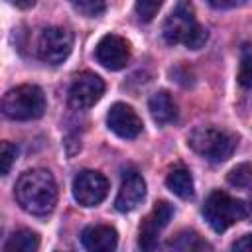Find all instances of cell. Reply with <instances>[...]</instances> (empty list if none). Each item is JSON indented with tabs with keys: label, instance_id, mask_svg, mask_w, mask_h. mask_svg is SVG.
Returning <instances> with one entry per match:
<instances>
[{
	"label": "cell",
	"instance_id": "obj_1",
	"mask_svg": "<svg viewBox=\"0 0 252 252\" xmlns=\"http://www.w3.org/2000/svg\"><path fill=\"white\" fill-rule=\"evenodd\" d=\"M14 193L18 205L35 217L49 215L57 203V185L47 169H30L22 173Z\"/></svg>",
	"mask_w": 252,
	"mask_h": 252
},
{
	"label": "cell",
	"instance_id": "obj_2",
	"mask_svg": "<svg viewBox=\"0 0 252 252\" xmlns=\"http://www.w3.org/2000/svg\"><path fill=\"white\" fill-rule=\"evenodd\" d=\"M163 39L167 43H185L189 49H199L205 45L209 33L203 26L197 24L193 4L189 0H179L171 14L165 18L161 28Z\"/></svg>",
	"mask_w": 252,
	"mask_h": 252
},
{
	"label": "cell",
	"instance_id": "obj_3",
	"mask_svg": "<svg viewBox=\"0 0 252 252\" xmlns=\"http://www.w3.org/2000/svg\"><path fill=\"white\" fill-rule=\"evenodd\" d=\"M2 112L10 120H35L45 112V94L37 85H18L4 94Z\"/></svg>",
	"mask_w": 252,
	"mask_h": 252
},
{
	"label": "cell",
	"instance_id": "obj_4",
	"mask_svg": "<svg viewBox=\"0 0 252 252\" xmlns=\"http://www.w3.org/2000/svg\"><path fill=\"white\" fill-rule=\"evenodd\" d=\"M236 142L238 140L234 134H228V132L213 128V126H199L187 138V144L193 152H197L199 156H203L215 163L228 159L236 148Z\"/></svg>",
	"mask_w": 252,
	"mask_h": 252
},
{
	"label": "cell",
	"instance_id": "obj_5",
	"mask_svg": "<svg viewBox=\"0 0 252 252\" xmlns=\"http://www.w3.org/2000/svg\"><path fill=\"white\" fill-rule=\"evenodd\" d=\"M203 217L215 232H224L234 222L246 219L248 209L242 201L230 197L228 193L213 191L203 205Z\"/></svg>",
	"mask_w": 252,
	"mask_h": 252
},
{
	"label": "cell",
	"instance_id": "obj_6",
	"mask_svg": "<svg viewBox=\"0 0 252 252\" xmlns=\"http://www.w3.org/2000/svg\"><path fill=\"white\" fill-rule=\"evenodd\" d=\"M73 49V35L65 28L49 26L37 37V57L49 65L63 63Z\"/></svg>",
	"mask_w": 252,
	"mask_h": 252
},
{
	"label": "cell",
	"instance_id": "obj_7",
	"mask_svg": "<svg viewBox=\"0 0 252 252\" xmlns=\"http://www.w3.org/2000/svg\"><path fill=\"white\" fill-rule=\"evenodd\" d=\"M108 195V179L100 171L85 169L73 179V197L83 207H94Z\"/></svg>",
	"mask_w": 252,
	"mask_h": 252
},
{
	"label": "cell",
	"instance_id": "obj_8",
	"mask_svg": "<svg viewBox=\"0 0 252 252\" xmlns=\"http://www.w3.org/2000/svg\"><path fill=\"white\" fill-rule=\"evenodd\" d=\"M102 94H104V81L98 75L85 71V73L77 75L75 81L71 83L69 104L77 110H85V108L94 106Z\"/></svg>",
	"mask_w": 252,
	"mask_h": 252
},
{
	"label": "cell",
	"instance_id": "obj_9",
	"mask_svg": "<svg viewBox=\"0 0 252 252\" xmlns=\"http://www.w3.org/2000/svg\"><path fill=\"white\" fill-rule=\"evenodd\" d=\"M94 55H96V61L108 71H120L130 61V45L124 37L116 33H106L96 43Z\"/></svg>",
	"mask_w": 252,
	"mask_h": 252
},
{
	"label": "cell",
	"instance_id": "obj_10",
	"mask_svg": "<svg viewBox=\"0 0 252 252\" xmlns=\"http://www.w3.org/2000/svg\"><path fill=\"white\" fill-rule=\"evenodd\" d=\"M106 124L118 138H124V140L138 138L144 128L138 112L130 104H124V102H114L110 106L106 114Z\"/></svg>",
	"mask_w": 252,
	"mask_h": 252
},
{
	"label": "cell",
	"instance_id": "obj_11",
	"mask_svg": "<svg viewBox=\"0 0 252 252\" xmlns=\"http://www.w3.org/2000/svg\"><path fill=\"white\" fill-rule=\"evenodd\" d=\"M173 217V207L167 201H158L152 209V213L144 219L142 226H140V238L138 244L144 250H152L158 244V236L159 232L169 224Z\"/></svg>",
	"mask_w": 252,
	"mask_h": 252
},
{
	"label": "cell",
	"instance_id": "obj_12",
	"mask_svg": "<svg viewBox=\"0 0 252 252\" xmlns=\"http://www.w3.org/2000/svg\"><path fill=\"white\" fill-rule=\"evenodd\" d=\"M144 197H146V181L142 179V175L126 173L120 183L118 195L114 199V207L120 213H128V211H134L144 201Z\"/></svg>",
	"mask_w": 252,
	"mask_h": 252
},
{
	"label": "cell",
	"instance_id": "obj_13",
	"mask_svg": "<svg viewBox=\"0 0 252 252\" xmlns=\"http://www.w3.org/2000/svg\"><path fill=\"white\" fill-rule=\"evenodd\" d=\"M81 242L91 252H108V250L116 248L118 234L108 224H91L83 230Z\"/></svg>",
	"mask_w": 252,
	"mask_h": 252
},
{
	"label": "cell",
	"instance_id": "obj_14",
	"mask_svg": "<svg viewBox=\"0 0 252 252\" xmlns=\"http://www.w3.org/2000/svg\"><path fill=\"white\" fill-rule=\"evenodd\" d=\"M148 108H150V114L152 118L158 122V124H169L177 118V106L171 98L169 93L165 91H159V93H154L148 100Z\"/></svg>",
	"mask_w": 252,
	"mask_h": 252
},
{
	"label": "cell",
	"instance_id": "obj_15",
	"mask_svg": "<svg viewBox=\"0 0 252 252\" xmlns=\"http://www.w3.org/2000/svg\"><path fill=\"white\" fill-rule=\"evenodd\" d=\"M165 185L173 195H177L181 199H191L193 197V177L185 167L171 169L165 177Z\"/></svg>",
	"mask_w": 252,
	"mask_h": 252
},
{
	"label": "cell",
	"instance_id": "obj_16",
	"mask_svg": "<svg viewBox=\"0 0 252 252\" xmlns=\"http://www.w3.org/2000/svg\"><path fill=\"white\" fill-rule=\"evenodd\" d=\"M39 248V236L33 230L20 228L4 242V252H33Z\"/></svg>",
	"mask_w": 252,
	"mask_h": 252
},
{
	"label": "cell",
	"instance_id": "obj_17",
	"mask_svg": "<svg viewBox=\"0 0 252 252\" xmlns=\"http://www.w3.org/2000/svg\"><path fill=\"white\" fill-rule=\"evenodd\" d=\"M169 246L175 248V250H205V248H211V246H209L205 240H201L199 234L193 232V230H183V232H179V234L175 236V240L169 242Z\"/></svg>",
	"mask_w": 252,
	"mask_h": 252
},
{
	"label": "cell",
	"instance_id": "obj_18",
	"mask_svg": "<svg viewBox=\"0 0 252 252\" xmlns=\"http://www.w3.org/2000/svg\"><path fill=\"white\" fill-rule=\"evenodd\" d=\"M226 181L236 187V189H252V163H238L234 165L228 175Z\"/></svg>",
	"mask_w": 252,
	"mask_h": 252
},
{
	"label": "cell",
	"instance_id": "obj_19",
	"mask_svg": "<svg viewBox=\"0 0 252 252\" xmlns=\"http://www.w3.org/2000/svg\"><path fill=\"white\" fill-rule=\"evenodd\" d=\"M238 85L242 89H252V51L248 45H244L240 55V67H238Z\"/></svg>",
	"mask_w": 252,
	"mask_h": 252
},
{
	"label": "cell",
	"instance_id": "obj_20",
	"mask_svg": "<svg viewBox=\"0 0 252 252\" xmlns=\"http://www.w3.org/2000/svg\"><path fill=\"white\" fill-rule=\"evenodd\" d=\"M163 0H136V14L142 22H152L159 12Z\"/></svg>",
	"mask_w": 252,
	"mask_h": 252
},
{
	"label": "cell",
	"instance_id": "obj_21",
	"mask_svg": "<svg viewBox=\"0 0 252 252\" xmlns=\"http://www.w3.org/2000/svg\"><path fill=\"white\" fill-rule=\"evenodd\" d=\"M71 4L85 16L89 18H94V16H100L104 12V6L106 2L104 0H71Z\"/></svg>",
	"mask_w": 252,
	"mask_h": 252
},
{
	"label": "cell",
	"instance_id": "obj_22",
	"mask_svg": "<svg viewBox=\"0 0 252 252\" xmlns=\"http://www.w3.org/2000/svg\"><path fill=\"white\" fill-rule=\"evenodd\" d=\"M16 156H18V148L10 142H2V150H0V173L2 175L10 173V167L16 161Z\"/></svg>",
	"mask_w": 252,
	"mask_h": 252
},
{
	"label": "cell",
	"instance_id": "obj_23",
	"mask_svg": "<svg viewBox=\"0 0 252 252\" xmlns=\"http://www.w3.org/2000/svg\"><path fill=\"white\" fill-rule=\"evenodd\" d=\"M248 0H209V4L217 10H232V8H240L244 6Z\"/></svg>",
	"mask_w": 252,
	"mask_h": 252
},
{
	"label": "cell",
	"instance_id": "obj_24",
	"mask_svg": "<svg viewBox=\"0 0 252 252\" xmlns=\"http://www.w3.org/2000/svg\"><path fill=\"white\" fill-rule=\"evenodd\" d=\"M232 250H240V252H252V234H244L238 240L232 242Z\"/></svg>",
	"mask_w": 252,
	"mask_h": 252
},
{
	"label": "cell",
	"instance_id": "obj_25",
	"mask_svg": "<svg viewBox=\"0 0 252 252\" xmlns=\"http://www.w3.org/2000/svg\"><path fill=\"white\" fill-rule=\"evenodd\" d=\"M14 6H18V8H22V10H26V8H32L33 4H35V0H10Z\"/></svg>",
	"mask_w": 252,
	"mask_h": 252
},
{
	"label": "cell",
	"instance_id": "obj_26",
	"mask_svg": "<svg viewBox=\"0 0 252 252\" xmlns=\"http://www.w3.org/2000/svg\"><path fill=\"white\" fill-rule=\"evenodd\" d=\"M246 209H248V215L252 217V197H250V201H248V205H246Z\"/></svg>",
	"mask_w": 252,
	"mask_h": 252
}]
</instances>
